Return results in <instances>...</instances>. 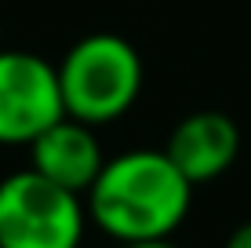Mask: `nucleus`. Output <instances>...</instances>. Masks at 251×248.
<instances>
[{"label":"nucleus","instance_id":"obj_10","mask_svg":"<svg viewBox=\"0 0 251 248\" xmlns=\"http://www.w3.org/2000/svg\"><path fill=\"white\" fill-rule=\"evenodd\" d=\"M76 248H84V245H76Z\"/></svg>","mask_w":251,"mask_h":248},{"label":"nucleus","instance_id":"obj_5","mask_svg":"<svg viewBox=\"0 0 251 248\" xmlns=\"http://www.w3.org/2000/svg\"><path fill=\"white\" fill-rule=\"evenodd\" d=\"M102 165H106V157H102L95 128L76 121V117L55 121L48 132H40L29 142V168L33 172H40L44 179L80 193V197L91 190Z\"/></svg>","mask_w":251,"mask_h":248},{"label":"nucleus","instance_id":"obj_1","mask_svg":"<svg viewBox=\"0 0 251 248\" xmlns=\"http://www.w3.org/2000/svg\"><path fill=\"white\" fill-rule=\"evenodd\" d=\"M193 204V183L164 150H127L102 165L84 193L88 219L117 245L171 237Z\"/></svg>","mask_w":251,"mask_h":248},{"label":"nucleus","instance_id":"obj_3","mask_svg":"<svg viewBox=\"0 0 251 248\" xmlns=\"http://www.w3.org/2000/svg\"><path fill=\"white\" fill-rule=\"evenodd\" d=\"M88 226L84 197L33 168L0 179V248H76Z\"/></svg>","mask_w":251,"mask_h":248},{"label":"nucleus","instance_id":"obj_9","mask_svg":"<svg viewBox=\"0 0 251 248\" xmlns=\"http://www.w3.org/2000/svg\"><path fill=\"white\" fill-rule=\"evenodd\" d=\"M0 40H4V29H0Z\"/></svg>","mask_w":251,"mask_h":248},{"label":"nucleus","instance_id":"obj_4","mask_svg":"<svg viewBox=\"0 0 251 248\" xmlns=\"http://www.w3.org/2000/svg\"><path fill=\"white\" fill-rule=\"evenodd\" d=\"M62 117L58 66L33 51L0 48V146H29Z\"/></svg>","mask_w":251,"mask_h":248},{"label":"nucleus","instance_id":"obj_2","mask_svg":"<svg viewBox=\"0 0 251 248\" xmlns=\"http://www.w3.org/2000/svg\"><path fill=\"white\" fill-rule=\"evenodd\" d=\"M142 55L131 40L117 33L80 37L58 62L66 117H76L91 128L120 121L142 95Z\"/></svg>","mask_w":251,"mask_h":248},{"label":"nucleus","instance_id":"obj_7","mask_svg":"<svg viewBox=\"0 0 251 248\" xmlns=\"http://www.w3.org/2000/svg\"><path fill=\"white\" fill-rule=\"evenodd\" d=\"M226 248H251V223H240L237 230H233Z\"/></svg>","mask_w":251,"mask_h":248},{"label":"nucleus","instance_id":"obj_6","mask_svg":"<svg viewBox=\"0 0 251 248\" xmlns=\"http://www.w3.org/2000/svg\"><path fill=\"white\" fill-rule=\"evenodd\" d=\"M164 153L178 165V172L189 183L201 186L229 172V165L240 153V132L219 110H197L171 128Z\"/></svg>","mask_w":251,"mask_h":248},{"label":"nucleus","instance_id":"obj_8","mask_svg":"<svg viewBox=\"0 0 251 248\" xmlns=\"http://www.w3.org/2000/svg\"><path fill=\"white\" fill-rule=\"evenodd\" d=\"M117 248H178L171 237H150V241H127V245H117Z\"/></svg>","mask_w":251,"mask_h":248}]
</instances>
